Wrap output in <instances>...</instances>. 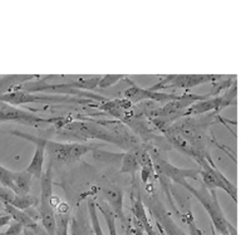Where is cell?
<instances>
[{
	"label": "cell",
	"instance_id": "1",
	"mask_svg": "<svg viewBox=\"0 0 249 235\" xmlns=\"http://www.w3.org/2000/svg\"><path fill=\"white\" fill-rule=\"evenodd\" d=\"M180 186H182L185 190L192 194L204 207L208 215L210 216L211 221L216 228L222 235H229L232 230L235 231L232 225L227 221V219L218 203L217 195L214 190H208L207 188L203 187L201 189H196L192 187L188 182L183 181Z\"/></svg>",
	"mask_w": 249,
	"mask_h": 235
},
{
	"label": "cell",
	"instance_id": "2",
	"mask_svg": "<svg viewBox=\"0 0 249 235\" xmlns=\"http://www.w3.org/2000/svg\"><path fill=\"white\" fill-rule=\"evenodd\" d=\"M53 196V173L52 163H50L40 177V198L38 199L39 219L48 235H54L56 228V215L52 204Z\"/></svg>",
	"mask_w": 249,
	"mask_h": 235
},
{
	"label": "cell",
	"instance_id": "3",
	"mask_svg": "<svg viewBox=\"0 0 249 235\" xmlns=\"http://www.w3.org/2000/svg\"><path fill=\"white\" fill-rule=\"evenodd\" d=\"M200 165L199 175L203 181L204 187L208 190L221 189L225 191L234 202H237V189L222 173L216 168L211 160L206 159L205 157L197 160Z\"/></svg>",
	"mask_w": 249,
	"mask_h": 235
},
{
	"label": "cell",
	"instance_id": "4",
	"mask_svg": "<svg viewBox=\"0 0 249 235\" xmlns=\"http://www.w3.org/2000/svg\"><path fill=\"white\" fill-rule=\"evenodd\" d=\"M222 77H224V75L220 74H170L149 89L155 91L174 88L192 89L204 84L218 82Z\"/></svg>",
	"mask_w": 249,
	"mask_h": 235
},
{
	"label": "cell",
	"instance_id": "5",
	"mask_svg": "<svg viewBox=\"0 0 249 235\" xmlns=\"http://www.w3.org/2000/svg\"><path fill=\"white\" fill-rule=\"evenodd\" d=\"M93 148L90 145L81 144V143H56L53 141H49L46 143V151L53 161L58 163H67L71 161H76L88 152L92 151Z\"/></svg>",
	"mask_w": 249,
	"mask_h": 235
},
{
	"label": "cell",
	"instance_id": "6",
	"mask_svg": "<svg viewBox=\"0 0 249 235\" xmlns=\"http://www.w3.org/2000/svg\"><path fill=\"white\" fill-rule=\"evenodd\" d=\"M66 129L83 139H99L106 142L114 143L121 147L119 141L104 127H100L96 124L88 122H71L66 126Z\"/></svg>",
	"mask_w": 249,
	"mask_h": 235
},
{
	"label": "cell",
	"instance_id": "7",
	"mask_svg": "<svg viewBox=\"0 0 249 235\" xmlns=\"http://www.w3.org/2000/svg\"><path fill=\"white\" fill-rule=\"evenodd\" d=\"M17 122L25 125H39L53 123V119H44L36 114L29 113L18 107L0 102V123Z\"/></svg>",
	"mask_w": 249,
	"mask_h": 235
},
{
	"label": "cell",
	"instance_id": "8",
	"mask_svg": "<svg viewBox=\"0 0 249 235\" xmlns=\"http://www.w3.org/2000/svg\"><path fill=\"white\" fill-rule=\"evenodd\" d=\"M236 97V87L234 89H231L228 90L224 96L216 97L214 99H206L194 103L189 108H187L183 116H194V115H200L210 111H220V109L226 108L227 106L231 105L233 102V99Z\"/></svg>",
	"mask_w": 249,
	"mask_h": 235
},
{
	"label": "cell",
	"instance_id": "9",
	"mask_svg": "<svg viewBox=\"0 0 249 235\" xmlns=\"http://www.w3.org/2000/svg\"><path fill=\"white\" fill-rule=\"evenodd\" d=\"M10 133L35 143L36 151H35L34 157L33 159H31L29 165L26 167L25 171L33 177L40 179L42 175V171H43L44 155L46 152V143H48V140L34 136V135H29L26 133H21V132H10Z\"/></svg>",
	"mask_w": 249,
	"mask_h": 235
},
{
	"label": "cell",
	"instance_id": "10",
	"mask_svg": "<svg viewBox=\"0 0 249 235\" xmlns=\"http://www.w3.org/2000/svg\"><path fill=\"white\" fill-rule=\"evenodd\" d=\"M0 102L9 104L11 106L17 107L22 104L28 103H61V102H69L68 98H62L60 96H48V95H38V93H31L21 90H12L8 92H4L0 95Z\"/></svg>",
	"mask_w": 249,
	"mask_h": 235
},
{
	"label": "cell",
	"instance_id": "11",
	"mask_svg": "<svg viewBox=\"0 0 249 235\" xmlns=\"http://www.w3.org/2000/svg\"><path fill=\"white\" fill-rule=\"evenodd\" d=\"M153 165L154 171L159 176L173 180L178 185H180L183 181H186L188 178L197 179L199 176V170L177 168L163 160L162 158H159V157L154 158Z\"/></svg>",
	"mask_w": 249,
	"mask_h": 235
},
{
	"label": "cell",
	"instance_id": "12",
	"mask_svg": "<svg viewBox=\"0 0 249 235\" xmlns=\"http://www.w3.org/2000/svg\"><path fill=\"white\" fill-rule=\"evenodd\" d=\"M183 95H175V93H166L161 91L151 90L150 89H142L134 84L124 91V98L130 101L132 104L140 103L142 101H155L161 103H168L174 100H178Z\"/></svg>",
	"mask_w": 249,
	"mask_h": 235
},
{
	"label": "cell",
	"instance_id": "13",
	"mask_svg": "<svg viewBox=\"0 0 249 235\" xmlns=\"http://www.w3.org/2000/svg\"><path fill=\"white\" fill-rule=\"evenodd\" d=\"M103 197L106 204L108 206L116 218L121 219V221L126 223V216L124 212V192L117 186H108L103 190Z\"/></svg>",
	"mask_w": 249,
	"mask_h": 235
},
{
	"label": "cell",
	"instance_id": "14",
	"mask_svg": "<svg viewBox=\"0 0 249 235\" xmlns=\"http://www.w3.org/2000/svg\"><path fill=\"white\" fill-rule=\"evenodd\" d=\"M131 201H132V212L134 215V219H136L137 221H139L142 224L144 231L147 235H157L152 224L150 223L149 218L146 214L145 205L141 197V193L139 191V188H137V191L132 192Z\"/></svg>",
	"mask_w": 249,
	"mask_h": 235
},
{
	"label": "cell",
	"instance_id": "15",
	"mask_svg": "<svg viewBox=\"0 0 249 235\" xmlns=\"http://www.w3.org/2000/svg\"><path fill=\"white\" fill-rule=\"evenodd\" d=\"M33 184V176L25 170L14 171L13 174V192L18 195L29 194Z\"/></svg>",
	"mask_w": 249,
	"mask_h": 235
},
{
	"label": "cell",
	"instance_id": "16",
	"mask_svg": "<svg viewBox=\"0 0 249 235\" xmlns=\"http://www.w3.org/2000/svg\"><path fill=\"white\" fill-rule=\"evenodd\" d=\"M121 169L120 173L121 174H129L132 177L133 182L135 181L137 172L140 170V165L136 159L135 155L132 152L124 153L122 162H121Z\"/></svg>",
	"mask_w": 249,
	"mask_h": 235
},
{
	"label": "cell",
	"instance_id": "17",
	"mask_svg": "<svg viewBox=\"0 0 249 235\" xmlns=\"http://www.w3.org/2000/svg\"><path fill=\"white\" fill-rule=\"evenodd\" d=\"M87 207L89 211V220L91 224V232L92 235H105L100 219L98 216V208L96 205V202L93 199H89L87 202Z\"/></svg>",
	"mask_w": 249,
	"mask_h": 235
},
{
	"label": "cell",
	"instance_id": "18",
	"mask_svg": "<svg viewBox=\"0 0 249 235\" xmlns=\"http://www.w3.org/2000/svg\"><path fill=\"white\" fill-rule=\"evenodd\" d=\"M91 152H92L93 159H96L100 162L107 163V164H121L123 155H124V153L116 154V153H111L107 151H101L98 149H93Z\"/></svg>",
	"mask_w": 249,
	"mask_h": 235
},
{
	"label": "cell",
	"instance_id": "19",
	"mask_svg": "<svg viewBox=\"0 0 249 235\" xmlns=\"http://www.w3.org/2000/svg\"><path fill=\"white\" fill-rule=\"evenodd\" d=\"M97 208L101 211V213L103 214V216L105 217V220L108 229V235H118V231H117V225H116V216L113 213V211L108 208V206L107 204H105V206L99 204V203H96Z\"/></svg>",
	"mask_w": 249,
	"mask_h": 235
},
{
	"label": "cell",
	"instance_id": "20",
	"mask_svg": "<svg viewBox=\"0 0 249 235\" xmlns=\"http://www.w3.org/2000/svg\"><path fill=\"white\" fill-rule=\"evenodd\" d=\"M71 218L68 213H58L56 216V228L54 235H69Z\"/></svg>",
	"mask_w": 249,
	"mask_h": 235
},
{
	"label": "cell",
	"instance_id": "21",
	"mask_svg": "<svg viewBox=\"0 0 249 235\" xmlns=\"http://www.w3.org/2000/svg\"><path fill=\"white\" fill-rule=\"evenodd\" d=\"M124 77H126L124 74H106L102 75L99 83L98 88L102 90L110 89L113 86H116L119 82H121Z\"/></svg>",
	"mask_w": 249,
	"mask_h": 235
},
{
	"label": "cell",
	"instance_id": "22",
	"mask_svg": "<svg viewBox=\"0 0 249 235\" xmlns=\"http://www.w3.org/2000/svg\"><path fill=\"white\" fill-rule=\"evenodd\" d=\"M13 174L14 171L8 170L7 168L0 165V184L1 186L8 188L13 192Z\"/></svg>",
	"mask_w": 249,
	"mask_h": 235
},
{
	"label": "cell",
	"instance_id": "23",
	"mask_svg": "<svg viewBox=\"0 0 249 235\" xmlns=\"http://www.w3.org/2000/svg\"><path fill=\"white\" fill-rule=\"evenodd\" d=\"M17 195L18 194L12 192L10 189H8V188L0 186V201L2 202V204L12 205L15 198H17Z\"/></svg>",
	"mask_w": 249,
	"mask_h": 235
},
{
	"label": "cell",
	"instance_id": "24",
	"mask_svg": "<svg viewBox=\"0 0 249 235\" xmlns=\"http://www.w3.org/2000/svg\"><path fill=\"white\" fill-rule=\"evenodd\" d=\"M23 230L24 228L21 224L14 221L9 225L8 229L2 235H22Z\"/></svg>",
	"mask_w": 249,
	"mask_h": 235
},
{
	"label": "cell",
	"instance_id": "25",
	"mask_svg": "<svg viewBox=\"0 0 249 235\" xmlns=\"http://www.w3.org/2000/svg\"><path fill=\"white\" fill-rule=\"evenodd\" d=\"M133 224H134V227H135V235H144L145 234V231H144V228H143L142 224L140 223L139 221H137L136 219H134V220H133Z\"/></svg>",
	"mask_w": 249,
	"mask_h": 235
},
{
	"label": "cell",
	"instance_id": "26",
	"mask_svg": "<svg viewBox=\"0 0 249 235\" xmlns=\"http://www.w3.org/2000/svg\"><path fill=\"white\" fill-rule=\"evenodd\" d=\"M11 218L5 213V214H0V227H3L4 225L8 224Z\"/></svg>",
	"mask_w": 249,
	"mask_h": 235
},
{
	"label": "cell",
	"instance_id": "27",
	"mask_svg": "<svg viewBox=\"0 0 249 235\" xmlns=\"http://www.w3.org/2000/svg\"><path fill=\"white\" fill-rule=\"evenodd\" d=\"M130 229H129V227H128V229H127V232H126V235H130V231H129Z\"/></svg>",
	"mask_w": 249,
	"mask_h": 235
},
{
	"label": "cell",
	"instance_id": "28",
	"mask_svg": "<svg viewBox=\"0 0 249 235\" xmlns=\"http://www.w3.org/2000/svg\"><path fill=\"white\" fill-rule=\"evenodd\" d=\"M0 235H2V234H0Z\"/></svg>",
	"mask_w": 249,
	"mask_h": 235
}]
</instances>
